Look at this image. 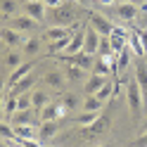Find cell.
I'll use <instances>...</instances> for the list:
<instances>
[{"instance_id":"cell-1","label":"cell","mask_w":147,"mask_h":147,"mask_svg":"<svg viewBox=\"0 0 147 147\" xmlns=\"http://www.w3.org/2000/svg\"><path fill=\"white\" fill-rule=\"evenodd\" d=\"M76 19H78V7L64 0L62 5L50 7L48 19H45V22H50L52 26H74V24H78Z\"/></svg>"},{"instance_id":"cell-2","label":"cell","mask_w":147,"mask_h":147,"mask_svg":"<svg viewBox=\"0 0 147 147\" xmlns=\"http://www.w3.org/2000/svg\"><path fill=\"white\" fill-rule=\"evenodd\" d=\"M126 97H128V107H131V114L135 121H140V112L145 109V97H142V90L138 78H128V90H126Z\"/></svg>"},{"instance_id":"cell-3","label":"cell","mask_w":147,"mask_h":147,"mask_svg":"<svg viewBox=\"0 0 147 147\" xmlns=\"http://www.w3.org/2000/svg\"><path fill=\"white\" fill-rule=\"evenodd\" d=\"M109 126H112L109 114H100L90 126H83V133H81V135H83L86 140H93V138H97V135H105L109 131Z\"/></svg>"},{"instance_id":"cell-4","label":"cell","mask_w":147,"mask_h":147,"mask_svg":"<svg viewBox=\"0 0 147 147\" xmlns=\"http://www.w3.org/2000/svg\"><path fill=\"white\" fill-rule=\"evenodd\" d=\"M57 59L64 62V64H76V67L86 69V71H93V64H95L97 57H95V55H90V52H86V50H81L76 55H59Z\"/></svg>"},{"instance_id":"cell-5","label":"cell","mask_w":147,"mask_h":147,"mask_svg":"<svg viewBox=\"0 0 147 147\" xmlns=\"http://www.w3.org/2000/svg\"><path fill=\"white\" fill-rule=\"evenodd\" d=\"M5 26H12L14 31H19V33H31V31H36V26H38V22L33 19V17H29V14H14L10 22H7Z\"/></svg>"},{"instance_id":"cell-6","label":"cell","mask_w":147,"mask_h":147,"mask_svg":"<svg viewBox=\"0 0 147 147\" xmlns=\"http://www.w3.org/2000/svg\"><path fill=\"white\" fill-rule=\"evenodd\" d=\"M64 83H67V74L64 71H57V69H50L43 74V86L50 88V90H62Z\"/></svg>"},{"instance_id":"cell-7","label":"cell","mask_w":147,"mask_h":147,"mask_svg":"<svg viewBox=\"0 0 147 147\" xmlns=\"http://www.w3.org/2000/svg\"><path fill=\"white\" fill-rule=\"evenodd\" d=\"M45 7H48V5H45L43 0H24V12L29 17H33L36 22H45V19H48Z\"/></svg>"},{"instance_id":"cell-8","label":"cell","mask_w":147,"mask_h":147,"mask_svg":"<svg viewBox=\"0 0 147 147\" xmlns=\"http://www.w3.org/2000/svg\"><path fill=\"white\" fill-rule=\"evenodd\" d=\"M100 40H102V33H100L93 24H86V52H90V55H97V50H100Z\"/></svg>"},{"instance_id":"cell-9","label":"cell","mask_w":147,"mask_h":147,"mask_svg":"<svg viewBox=\"0 0 147 147\" xmlns=\"http://www.w3.org/2000/svg\"><path fill=\"white\" fill-rule=\"evenodd\" d=\"M88 24H93L102 36H112V31H114V24L109 22L107 17L97 14V12H88Z\"/></svg>"},{"instance_id":"cell-10","label":"cell","mask_w":147,"mask_h":147,"mask_svg":"<svg viewBox=\"0 0 147 147\" xmlns=\"http://www.w3.org/2000/svg\"><path fill=\"white\" fill-rule=\"evenodd\" d=\"M36 81H38V76H36V74H29V76H24L22 81H17V83L7 90V95H24V93H31L33 86H36Z\"/></svg>"},{"instance_id":"cell-11","label":"cell","mask_w":147,"mask_h":147,"mask_svg":"<svg viewBox=\"0 0 147 147\" xmlns=\"http://www.w3.org/2000/svg\"><path fill=\"white\" fill-rule=\"evenodd\" d=\"M36 69V59H29V62H24V64H19V67H17L12 74H10V78H7V90H10L17 81H22L24 76H29V74Z\"/></svg>"},{"instance_id":"cell-12","label":"cell","mask_w":147,"mask_h":147,"mask_svg":"<svg viewBox=\"0 0 147 147\" xmlns=\"http://www.w3.org/2000/svg\"><path fill=\"white\" fill-rule=\"evenodd\" d=\"M3 43H5L7 50H14V48H19V45H24V38H22L19 31L12 29V26H5L3 29Z\"/></svg>"},{"instance_id":"cell-13","label":"cell","mask_w":147,"mask_h":147,"mask_svg":"<svg viewBox=\"0 0 147 147\" xmlns=\"http://www.w3.org/2000/svg\"><path fill=\"white\" fill-rule=\"evenodd\" d=\"M135 78H138V83H140L142 97H145V107H147V62H145V57H140L138 64H135Z\"/></svg>"},{"instance_id":"cell-14","label":"cell","mask_w":147,"mask_h":147,"mask_svg":"<svg viewBox=\"0 0 147 147\" xmlns=\"http://www.w3.org/2000/svg\"><path fill=\"white\" fill-rule=\"evenodd\" d=\"M107 81H109L107 76H100V74H90V76H88V81L83 83V93H86V95H95L97 90L107 83Z\"/></svg>"},{"instance_id":"cell-15","label":"cell","mask_w":147,"mask_h":147,"mask_svg":"<svg viewBox=\"0 0 147 147\" xmlns=\"http://www.w3.org/2000/svg\"><path fill=\"white\" fill-rule=\"evenodd\" d=\"M64 74H67V81L69 83H81V81H88V71L86 69H81V67H76V64H67L64 67Z\"/></svg>"},{"instance_id":"cell-16","label":"cell","mask_w":147,"mask_h":147,"mask_svg":"<svg viewBox=\"0 0 147 147\" xmlns=\"http://www.w3.org/2000/svg\"><path fill=\"white\" fill-rule=\"evenodd\" d=\"M62 116V105L59 102H48L40 109V121H57Z\"/></svg>"},{"instance_id":"cell-17","label":"cell","mask_w":147,"mask_h":147,"mask_svg":"<svg viewBox=\"0 0 147 147\" xmlns=\"http://www.w3.org/2000/svg\"><path fill=\"white\" fill-rule=\"evenodd\" d=\"M19 64H24V52H17V50H7L5 52V57H3V67L5 69L14 71Z\"/></svg>"},{"instance_id":"cell-18","label":"cell","mask_w":147,"mask_h":147,"mask_svg":"<svg viewBox=\"0 0 147 147\" xmlns=\"http://www.w3.org/2000/svg\"><path fill=\"white\" fill-rule=\"evenodd\" d=\"M57 131H59V123H57V121H43L40 128H38V140H40V142L50 140V138H55Z\"/></svg>"},{"instance_id":"cell-19","label":"cell","mask_w":147,"mask_h":147,"mask_svg":"<svg viewBox=\"0 0 147 147\" xmlns=\"http://www.w3.org/2000/svg\"><path fill=\"white\" fill-rule=\"evenodd\" d=\"M90 74H100V76H112V57H100L93 64V71Z\"/></svg>"},{"instance_id":"cell-20","label":"cell","mask_w":147,"mask_h":147,"mask_svg":"<svg viewBox=\"0 0 147 147\" xmlns=\"http://www.w3.org/2000/svg\"><path fill=\"white\" fill-rule=\"evenodd\" d=\"M31 100H33V109H43L45 105L50 102V95H48V88H33L31 90Z\"/></svg>"},{"instance_id":"cell-21","label":"cell","mask_w":147,"mask_h":147,"mask_svg":"<svg viewBox=\"0 0 147 147\" xmlns=\"http://www.w3.org/2000/svg\"><path fill=\"white\" fill-rule=\"evenodd\" d=\"M128 48L133 50V55H135L138 59L147 55V52H145V48H142V40H140V36H138V31H131V33H128Z\"/></svg>"},{"instance_id":"cell-22","label":"cell","mask_w":147,"mask_h":147,"mask_svg":"<svg viewBox=\"0 0 147 147\" xmlns=\"http://www.w3.org/2000/svg\"><path fill=\"white\" fill-rule=\"evenodd\" d=\"M12 128H14V138H17V140H31V138H38V131H36L31 123L12 126Z\"/></svg>"},{"instance_id":"cell-23","label":"cell","mask_w":147,"mask_h":147,"mask_svg":"<svg viewBox=\"0 0 147 147\" xmlns=\"http://www.w3.org/2000/svg\"><path fill=\"white\" fill-rule=\"evenodd\" d=\"M10 123L12 126H24V123H33V114L31 109H17V112L10 116Z\"/></svg>"},{"instance_id":"cell-24","label":"cell","mask_w":147,"mask_h":147,"mask_svg":"<svg viewBox=\"0 0 147 147\" xmlns=\"http://www.w3.org/2000/svg\"><path fill=\"white\" fill-rule=\"evenodd\" d=\"M17 7H19V0H3V3H0V12H3V22L5 24L17 14Z\"/></svg>"},{"instance_id":"cell-25","label":"cell","mask_w":147,"mask_h":147,"mask_svg":"<svg viewBox=\"0 0 147 147\" xmlns=\"http://www.w3.org/2000/svg\"><path fill=\"white\" fill-rule=\"evenodd\" d=\"M22 52H24V57H33V55H38L40 52V38H36V36L26 38L24 45H22Z\"/></svg>"},{"instance_id":"cell-26","label":"cell","mask_w":147,"mask_h":147,"mask_svg":"<svg viewBox=\"0 0 147 147\" xmlns=\"http://www.w3.org/2000/svg\"><path fill=\"white\" fill-rule=\"evenodd\" d=\"M119 17H121L123 22H133L138 17V7L133 3H121L119 5Z\"/></svg>"},{"instance_id":"cell-27","label":"cell","mask_w":147,"mask_h":147,"mask_svg":"<svg viewBox=\"0 0 147 147\" xmlns=\"http://www.w3.org/2000/svg\"><path fill=\"white\" fill-rule=\"evenodd\" d=\"M59 105L67 109V112H74V109L81 105V100H78V95H74V93H64V95L59 97Z\"/></svg>"},{"instance_id":"cell-28","label":"cell","mask_w":147,"mask_h":147,"mask_svg":"<svg viewBox=\"0 0 147 147\" xmlns=\"http://www.w3.org/2000/svg\"><path fill=\"white\" fill-rule=\"evenodd\" d=\"M102 100H100L97 95H88V97H83V112H100L102 109Z\"/></svg>"},{"instance_id":"cell-29","label":"cell","mask_w":147,"mask_h":147,"mask_svg":"<svg viewBox=\"0 0 147 147\" xmlns=\"http://www.w3.org/2000/svg\"><path fill=\"white\" fill-rule=\"evenodd\" d=\"M131 55H133V50L128 48V45H126V48H123L121 52H116V62H119V71H126V69H128V64H131Z\"/></svg>"},{"instance_id":"cell-30","label":"cell","mask_w":147,"mask_h":147,"mask_svg":"<svg viewBox=\"0 0 147 147\" xmlns=\"http://www.w3.org/2000/svg\"><path fill=\"white\" fill-rule=\"evenodd\" d=\"M17 109H19V100H17V95H7V100H5V105H3V114L10 119Z\"/></svg>"},{"instance_id":"cell-31","label":"cell","mask_w":147,"mask_h":147,"mask_svg":"<svg viewBox=\"0 0 147 147\" xmlns=\"http://www.w3.org/2000/svg\"><path fill=\"white\" fill-rule=\"evenodd\" d=\"M97 116H100V112H81L78 116H74V121H76L78 126H90Z\"/></svg>"},{"instance_id":"cell-32","label":"cell","mask_w":147,"mask_h":147,"mask_svg":"<svg viewBox=\"0 0 147 147\" xmlns=\"http://www.w3.org/2000/svg\"><path fill=\"white\" fill-rule=\"evenodd\" d=\"M114 88H116V86L112 83V81H107V83H105L102 88H100L95 95H97L100 100H102V102H107V100H112V97H114Z\"/></svg>"},{"instance_id":"cell-33","label":"cell","mask_w":147,"mask_h":147,"mask_svg":"<svg viewBox=\"0 0 147 147\" xmlns=\"http://www.w3.org/2000/svg\"><path fill=\"white\" fill-rule=\"evenodd\" d=\"M71 38H74V36H67V38H59V40H52V43H50V52H52V55H55V52H64Z\"/></svg>"},{"instance_id":"cell-34","label":"cell","mask_w":147,"mask_h":147,"mask_svg":"<svg viewBox=\"0 0 147 147\" xmlns=\"http://www.w3.org/2000/svg\"><path fill=\"white\" fill-rule=\"evenodd\" d=\"M0 133H3L5 140H12V138H14V128L7 126V123H3V126H0Z\"/></svg>"},{"instance_id":"cell-35","label":"cell","mask_w":147,"mask_h":147,"mask_svg":"<svg viewBox=\"0 0 147 147\" xmlns=\"http://www.w3.org/2000/svg\"><path fill=\"white\" fill-rule=\"evenodd\" d=\"M138 36H140L142 48H145V52H147V29H138Z\"/></svg>"},{"instance_id":"cell-36","label":"cell","mask_w":147,"mask_h":147,"mask_svg":"<svg viewBox=\"0 0 147 147\" xmlns=\"http://www.w3.org/2000/svg\"><path fill=\"white\" fill-rule=\"evenodd\" d=\"M43 3L48 5V7H57V5H62V3H64V0H43Z\"/></svg>"},{"instance_id":"cell-37","label":"cell","mask_w":147,"mask_h":147,"mask_svg":"<svg viewBox=\"0 0 147 147\" xmlns=\"http://www.w3.org/2000/svg\"><path fill=\"white\" fill-rule=\"evenodd\" d=\"M97 3H105V5H112L114 0H97Z\"/></svg>"},{"instance_id":"cell-38","label":"cell","mask_w":147,"mask_h":147,"mask_svg":"<svg viewBox=\"0 0 147 147\" xmlns=\"http://www.w3.org/2000/svg\"><path fill=\"white\" fill-rule=\"evenodd\" d=\"M142 128H145V131H147V119H145V121H142Z\"/></svg>"},{"instance_id":"cell-39","label":"cell","mask_w":147,"mask_h":147,"mask_svg":"<svg viewBox=\"0 0 147 147\" xmlns=\"http://www.w3.org/2000/svg\"><path fill=\"white\" fill-rule=\"evenodd\" d=\"M3 147H10V145H7V142H5V145H3Z\"/></svg>"},{"instance_id":"cell-40","label":"cell","mask_w":147,"mask_h":147,"mask_svg":"<svg viewBox=\"0 0 147 147\" xmlns=\"http://www.w3.org/2000/svg\"><path fill=\"white\" fill-rule=\"evenodd\" d=\"M45 147H50V145H45Z\"/></svg>"},{"instance_id":"cell-41","label":"cell","mask_w":147,"mask_h":147,"mask_svg":"<svg viewBox=\"0 0 147 147\" xmlns=\"http://www.w3.org/2000/svg\"><path fill=\"white\" fill-rule=\"evenodd\" d=\"M131 147H133V145H131Z\"/></svg>"}]
</instances>
